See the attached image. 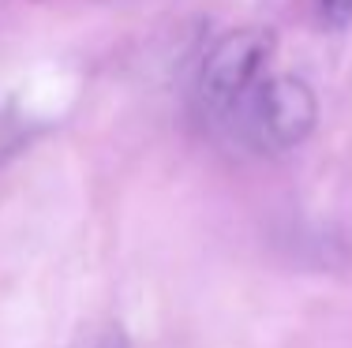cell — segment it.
I'll list each match as a JSON object with an SVG mask.
<instances>
[{"instance_id": "cell-2", "label": "cell", "mask_w": 352, "mask_h": 348, "mask_svg": "<svg viewBox=\"0 0 352 348\" xmlns=\"http://www.w3.org/2000/svg\"><path fill=\"white\" fill-rule=\"evenodd\" d=\"M274 64V34L263 27H240L221 34L203 56V68L195 79V102L206 124L221 120L258 79L270 76Z\"/></svg>"}, {"instance_id": "cell-1", "label": "cell", "mask_w": 352, "mask_h": 348, "mask_svg": "<svg viewBox=\"0 0 352 348\" xmlns=\"http://www.w3.org/2000/svg\"><path fill=\"white\" fill-rule=\"evenodd\" d=\"M315 120L318 105L311 86L296 76H274L270 71L214 124V131L229 139L236 150L270 157L300 146L311 135Z\"/></svg>"}, {"instance_id": "cell-4", "label": "cell", "mask_w": 352, "mask_h": 348, "mask_svg": "<svg viewBox=\"0 0 352 348\" xmlns=\"http://www.w3.org/2000/svg\"><path fill=\"white\" fill-rule=\"evenodd\" d=\"M315 15L330 27H341L352 15V0H315Z\"/></svg>"}, {"instance_id": "cell-3", "label": "cell", "mask_w": 352, "mask_h": 348, "mask_svg": "<svg viewBox=\"0 0 352 348\" xmlns=\"http://www.w3.org/2000/svg\"><path fill=\"white\" fill-rule=\"evenodd\" d=\"M75 348H131L120 322H94L87 334L75 341Z\"/></svg>"}]
</instances>
